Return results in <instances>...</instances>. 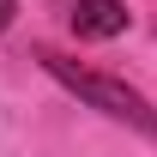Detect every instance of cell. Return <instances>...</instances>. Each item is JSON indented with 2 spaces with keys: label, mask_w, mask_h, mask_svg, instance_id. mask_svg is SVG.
<instances>
[{
  "label": "cell",
  "mask_w": 157,
  "mask_h": 157,
  "mask_svg": "<svg viewBox=\"0 0 157 157\" xmlns=\"http://www.w3.org/2000/svg\"><path fill=\"white\" fill-rule=\"evenodd\" d=\"M42 73H55L73 97H85L91 109H103L109 121H121V127H139L145 139H157V109L145 97H139L127 78H109V73H97V67H78V60H67V55H55V48H42Z\"/></svg>",
  "instance_id": "1"
},
{
  "label": "cell",
  "mask_w": 157,
  "mask_h": 157,
  "mask_svg": "<svg viewBox=\"0 0 157 157\" xmlns=\"http://www.w3.org/2000/svg\"><path fill=\"white\" fill-rule=\"evenodd\" d=\"M12 18H18V0H0V30H12Z\"/></svg>",
  "instance_id": "3"
},
{
  "label": "cell",
  "mask_w": 157,
  "mask_h": 157,
  "mask_svg": "<svg viewBox=\"0 0 157 157\" xmlns=\"http://www.w3.org/2000/svg\"><path fill=\"white\" fill-rule=\"evenodd\" d=\"M127 6H121V0H73V30L85 42H109V36H121V30H127Z\"/></svg>",
  "instance_id": "2"
}]
</instances>
